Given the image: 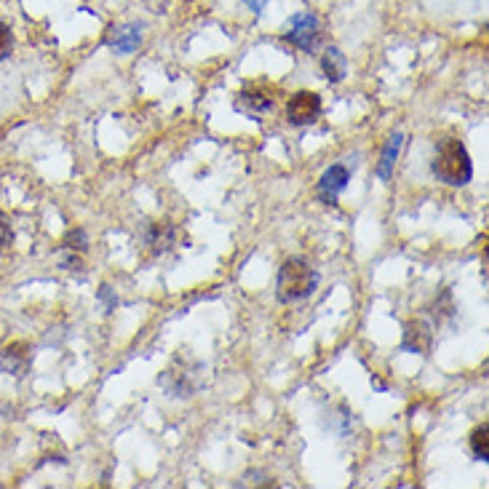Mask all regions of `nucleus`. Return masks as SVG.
I'll use <instances>...</instances> for the list:
<instances>
[{"label": "nucleus", "instance_id": "obj_1", "mask_svg": "<svg viewBox=\"0 0 489 489\" xmlns=\"http://www.w3.org/2000/svg\"><path fill=\"white\" fill-rule=\"evenodd\" d=\"M319 289V273L311 268L308 260L303 257H289L281 268H279V279H276V295L284 305L289 303H303L308 300L313 292Z\"/></svg>", "mask_w": 489, "mask_h": 489}, {"label": "nucleus", "instance_id": "obj_2", "mask_svg": "<svg viewBox=\"0 0 489 489\" xmlns=\"http://www.w3.org/2000/svg\"><path fill=\"white\" fill-rule=\"evenodd\" d=\"M431 168H433L439 182L452 184V187H463L474 176V163H471V156L460 140H442Z\"/></svg>", "mask_w": 489, "mask_h": 489}, {"label": "nucleus", "instance_id": "obj_3", "mask_svg": "<svg viewBox=\"0 0 489 489\" xmlns=\"http://www.w3.org/2000/svg\"><path fill=\"white\" fill-rule=\"evenodd\" d=\"M198 372H201L198 361H190L187 356H179L159 377V385L171 399H190L198 390V385H201Z\"/></svg>", "mask_w": 489, "mask_h": 489}, {"label": "nucleus", "instance_id": "obj_4", "mask_svg": "<svg viewBox=\"0 0 489 489\" xmlns=\"http://www.w3.org/2000/svg\"><path fill=\"white\" fill-rule=\"evenodd\" d=\"M322 116V97L316 91H297L287 105V121L292 126H311Z\"/></svg>", "mask_w": 489, "mask_h": 489}, {"label": "nucleus", "instance_id": "obj_5", "mask_svg": "<svg viewBox=\"0 0 489 489\" xmlns=\"http://www.w3.org/2000/svg\"><path fill=\"white\" fill-rule=\"evenodd\" d=\"M287 40L292 43V46H297V48H303V51H313L316 48V43H319V38H322V32H319V19L313 16V13H295L292 19H289V27H287Z\"/></svg>", "mask_w": 489, "mask_h": 489}, {"label": "nucleus", "instance_id": "obj_6", "mask_svg": "<svg viewBox=\"0 0 489 489\" xmlns=\"http://www.w3.org/2000/svg\"><path fill=\"white\" fill-rule=\"evenodd\" d=\"M347 182H350V168L347 166H342V163L329 166L322 174V179H319V198L329 206L337 203V195L347 187Z\"/></svg>", "mask_w": 489, "mask_h": 489}, {"label": "nucleus", "instance_id": "obj_7", "mask_svg": "<svg viewBox=\"0 0 489 489\" xmlns=\"http://www.w3.org/2000/svg\"><path fill=\"white\" fill-rule=\"evenodd\" d=\"M431 345H433V331H431V326L425 324V322L415 319V322H407L404 324V337H401V347L404 350L428 356Z\"/></svg>", "mask_w": 489, "mask_h": 489}, {"label": "nucleus", "instance_id": "obj_8", "mask_svg": "<svg viewBox=\"0 0 489 489\" xmlns=\"http://www.w3.org/2000/svg\"><path fill=\"white\" fill-rule=\"evenodd\" d=\"M30 361H32V356H30V347L24 342H11L8 347L0 350V369L5 374H16V377L27 374Z\"/></svg>", "mask_w": 489, "mask_h": 489}, {"label": "nucleus", "instance_id": "obj_9", "mask_svg": "<svg viewBox=\"0 0 489 489\" xmlns=\"http://www.w3.org/2000/svg\"><path fill=\"white\" fill-rule=\"evenodd\" d=\"M174 225L171 222H150L148 227H145V244L156 252V254H161V252H168L171 246H174Z\"/></svg>", "mask_w": 489, "mask_h": 489}, {"label": "nucleus", "instance_id": "obj_10", "mask_svg": "<svg viewBox=\"0 0 489 489\" xmlns=\"http://www.w3.org/2000/svg\"><path fill=\"white\" fill-rule=\"evenodd\" d=\"M140 43H142L140 27H118V30H113L110 38H107V46H110L113 51H118V54H132Z\"/></svg>", "mask_w": 489, "mask_h": 489}, {"label": "nucleus", "instance_id": "obj_11", "mask_svg": "<svg viewBox=\"0 0 489 489\" xmlns=\"http://www.w3.org/2000/svg\"><path fill=\"white\" fill-rule=\"evenodd\" d=\"M401 145H404V134H393L385 148H382V156H380V163H377V176L382 182H388L393 176V166L399 161V153H401Z\"/></svg>", "mask_w": 489, "mask_h": 489}, {"label": "nucleus", "instance_id": "obj_12", "mask_svg": "<svg viewBox=\"0 0 489 489\" xmlns=\"http://www.w3.org/2000/svg\"><path fill=\"white\" fill-rule=\"evenodd\" d=\"M322 73L331 83H339L347 75V62H345V54L339 48H334V46L326 48L324 56H322Z\"/></svg>", "mask_w": 489, "mask_h": 489}, {"label": "nucleus", "instance_id": "obj_13", "mask_svg": "<svg viewBox=\"0 0 489 489\" xmlns=\"http://www.w3.org/2000/svg\"><path fill=\"white\" fill-rule=\"evenodd\" d=\"M244 110H249V113H265V110H270L273 107V97L270 94H260V91H244L241 94V102H238Z\"/></svg>", "mask_w": 489, "mask_h": 489}, {"label": "nucleus", "instance_id": "obj_14", "mask_svg": "<svg viewBox=\"0 0 489 489\" xmlns=\"http://www.w3.org/2000/svg\"><path fill=\"white\" fill-rule=\"evenodd\" d=\"M471 452H474V458L476 460H482V463H487L489 460V428L487 423L485 425H479L474 433H471Z\"/></svg>", "mask_w": 489, "mask_h": 489}, {"label": "nucleus", "instance_id": "obj_15", "mask_svg": "<svg viewBox=\"0 0 489 489\" xmlns=\"http://www.w3.org/2000/svg\"><path fill=\"white\" fill-rule=\"evenodd\" d=\"M86 246H89V238H86V233L78 227V230H70V233L64 236V241H62V246H59V249L83 254V252H86Z\"/></svg>", "mask_w": 489, "mask_h": 489}, {"label": "nucleus", "instance_id": "obj_16", "mask_svg": "<svg viewBox=\"0 0 489 489\" xmlns=\"http://www.w3.org/2000/svg\"><path fill=\"white\" fill-rule=\"evenodd\" d=\"M13 48V35H11V27L5 21H0V62L11 54Z\"/></svg>", "mask_w": 489, "mask_h": 489}, {"label": "nucleus", "instance_id": "obj_17", "mask_svg": "<svg viewBox=\"0 0 489 489\" xmlns=\"http://www.w3.org/2000/svg\"><path fill=\"white\" fill-rule=\"evenodd\" d=\"M11 238H13V233H11V219L0 211V252L11 244Z\"/></svg>", "mask_w": 489, "mask_h": 489}, {"label": "nucleus", "instance_id": "obj_18", "mask_svg": "<svg viewBox=\"0 0 489 489\" xmlns=\"http://www.w3.org/2000/svg\"><path fill=\"white\" fill-rule=\"evenodd\" d=\"M97 297H99V300H102V303H105V308H107V313H110V311H116V308H118V297H116V295H113V289H110V287H107V284H105V287H102V289H99V292H97Z\"/></svg>", "mask_w": 489, "mask_h": 489}, {"label": "nucleus", "instance_id": "obj_19", "mask_svg": "<svg viewBox=\"0 0 489 489\" xmlns=\"http://www.w3.org/2000/svg\"><path fill=\"white\" fill-rule=\"evenodd\" d=\"M244 3H246V5L257 13V16H260V13L265 11V5H268V0H244Z\"/></svg>", "mask_w": 489, "mask_h": 489}]
</instances>
